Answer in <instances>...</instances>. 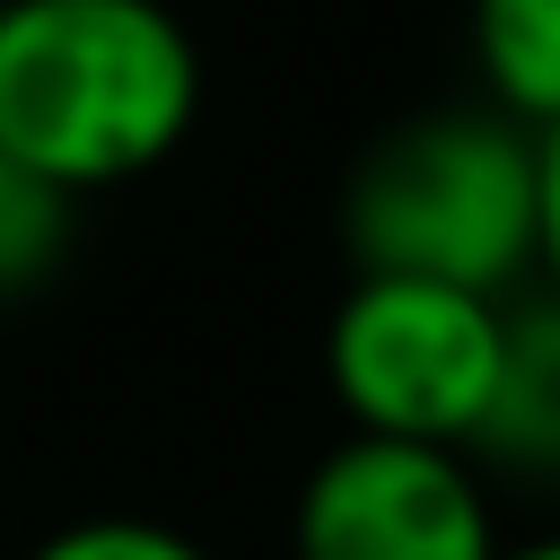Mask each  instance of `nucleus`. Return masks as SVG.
<instances>
[{"instance_id":"f257e3e1","label":"nucleus","mask_w":560,"mask_h":560,"mask_svg":"<svg viewBox=\"0 0 560 560\" xmlns=\"http://www.w3.org/2000/svg\"><path fill=\"white\" fill-rule=\"evenodd\" d=\"M201 44L166 0H0V158L88 201L201 122Z\"/></svg>"},{"instance_id":"f03ea898","label":"nucleus","mask_w":560,"mask_h":560,"mask_svg":"<svg viewBox=\"0 0 560 560\" xmlns=\"http://www.w3.org/2000/svg\"><path fill=\"white\" fill-rule=\"evenodd\" d=\"M359 271H411L508 298L534 271V131L499 105H438L376 131L341 184Z\"/></svg>"},{"instance_id":"7ed1b4c3","label":"nucleus","mask_w":560,"mask_h":560,"mask_svg":"<svg viewBox=\"0 0 560 560\" xmlns=\"http://www.w3.org/2000/svg\"><path fill=\"white\" fill-rule=\"evenodd\" d=\"M499 341L508 298L411 271H359L324 315V385L368 438L472 446L499 385Z\"/></svg>"},{"instance_id":"20e7f679","label":"nucleus","mask_w":560,"mask_h":560,"mask_svg":"<svg viewBox=\"0 0 560 560\" xmlns=\"http://www.w3.org/2000/svg\"><path fill=\"white\" fill-rule=\"evenodd\" d=\"M289 560H499V508L464 446L350 429L289 499Z\"/></svg>"},{"instance_id":"39448f33","label":"nucleus","mask_w":560,"mask_h":560,"mask_svg":"<svg viewBox=\"0 0 560 560\" xmlns=\"http://www.w3.org/2000/svg\"><path fill=\"white\" fill-rule=\"evenodd\" d=\"M464 455L499 472H560V298L508 306L499 385Z\"/></svg>"},{"instance_id":"423d86ee","label":"nucleus","mask_w":560,"mask_h":560,"mask_svg":"<svg viewBox=\"0 0 560 560\" xmlns=\"http://www.w3.org/2000/svg\"><path fill=\"white\" fill-rule=\"evenodd\" d=\"M472 70L525 131L560 122V0H472Z\"/></svg>"},{"instance_id":"0eeeda50","label":"nucleus","mask_w":560,"mask_h":560,"mask_svg":"<svg viewBox=\"0 0 560 560\" xmlns=\"http://www.w3.org/2000/svg\"><path fill=\"white\" fill-rule=\"evenodd\" d=\"M70 236H79V201L52 192L44 175H26L18 158H0V306L44 289L70 254Z\"/></svg>"},{"instance_id":"6e6552de","label":"nucleus","mask_w":560,"mask_h":560,"mask_svg":"<svg viewBox=\"0 0 560 560\" xmlns=\"http://www.w3.org/2000/svg\"><path fill=\"white\" fill-rule=\"evenodd\" d=\"M26 560H219V551L158 525V516H79V525L44 534Z\"/></svg>"},{"instance_id":"1a4fd4ad","label":"nucleus","mask_w":560,"mask_h":560,"mask_svg":"<svg viewBox=\"0 0 560 560\" xmlns=\"http://www.w3.org/2000/svg\"><path fill=\"white\" fill-rule=\"evenodd\" d=\"M534 271L560 298V122L534 131Z\"/></svg>"},{"instance_id":"9d476101","label":"nucleus","mask_w":560,"mask_h":560,"mask_svg":"<svg viewBox=\"0 0 560 560\" xmlns=\"http://www.w3.org/2000/svg\"><path fill=\"white\" fill-rule=\"evenodd\" d=\"M499 560H560V534H534V542H499Z\"/></svg>"}]
</instances>
